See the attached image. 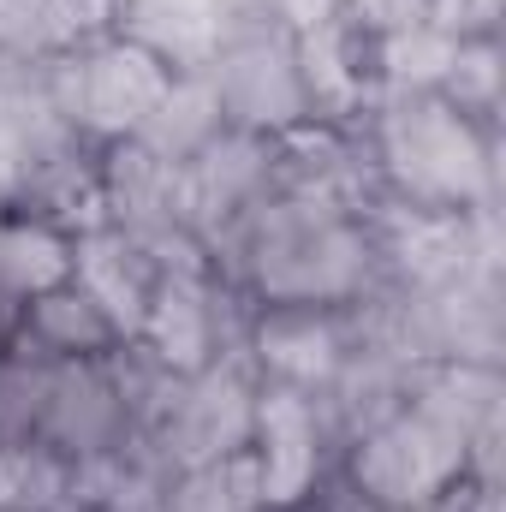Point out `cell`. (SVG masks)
<instances>
[{"label": "cell", "instance_id": "obj_1", "mask_svg": "<svg viewBox=\"0 0 506 512\" xmlns=\"http://www.w3.org/2000/svg\"><path fill=\"white\" fill-rule=\"evenodd\" d=\"M381 161L387 179L417 209H471L489 191V143L477 114H465L447 90H417L405 108L381 126Z\"/></svg>", "mask_w": 506, "mask_h": 512}, {"label": "cell", "instance_id": "obj_2", "mask_svg": "<svg viewBox=\"0 0 506 512\" xmlns=\"http://www.w3.org/2000/svg\"><path fill=\"white\" fill-rule=\"evenodd\" d=\"M358 489L381 512H423L465 477V429L441 405H405L358 441Z\"/></svg>", "mask_w": 506, "mask_h": 512}, {"label": "cell", "instance_id": "obj_3", "mask_svg": "<svg viewBox=\"0 0 506 512\" xmlns=\"http://www.w3.org/2000/svg\"><path fill=\"white\" fill-rule=\"evenodd\" d=\"M179 66L149 42H96L60 72V102L84 131L102 137H143L167 108Z\"/></svg>", "mask_w": 506, "mask_h": 512}, {"label": "cell", "instance_id": "obj_4", "mask_svg": "<svg viewBox=\"0 0 506 512\" xmlns=\"http://www.w3.org/2000/svg\"><path fill=\"white\" fill-rule=\"evenodd\" d=\"M364 239L352 227H340L334 215L322 221H292L274 227V239H262V292L274 304H304V310H328L334 298H346L358 286V262Z\"/></svg>", "mask_w": 506, "mask_h": 512}, {"label": "cell", "instance_id": "obj_5", "mask_svg": "<svg viewBox=\"0 0 506 512\" xmlns=\"http://www.w3.org/2000/svg\"><path fill=\"white\" fill-rule=\"evenodd\" d=\"M251 459H256V495L268 507H298L316 489V417L304 393H268L251 411Z\"/></svg>", "mask_w": 506, "mask_h": 512}, {"label": "cell", "instance_id": "obj_6", "mask_svg": "<svg viewBox=\"0 0 506 512\" xmlns=\"http://www.w3.org/2000/svg\"><path fill=\"white\" fill-rule=\"evenodd\" d=\"M78 274V239L42 215H0V298L12 310Z\"/></svg>", "mask_w": 506, "mask_h": 512}, {"label": "cell", "instance_id": "obj_7", "mask_svg": "<svg viewBox=\"0 0 506 512\" xmlns=\"http://www.w3.org/2000/svg\"><path fill=\"white\" fill-rule=\"evenodd\" d=\"M60 0H0V48H30L54 24Z\"/></svg>", "mask_w": 506, "mask_h": 512}, {"label": "cell", "instance_id": "obj_8", "mask_svg": "<svg viewBox=\"0 0 506 512\" xmlns=\"http://www.w3.org/2000/svg\"><path fill=\"white\" fill-rule=\"evenodd\" d=\"M6 328H12V304L0 298V340H6Z\"/></svg>", "mask_w": 506, "mask_h": 512}]
</instances>
